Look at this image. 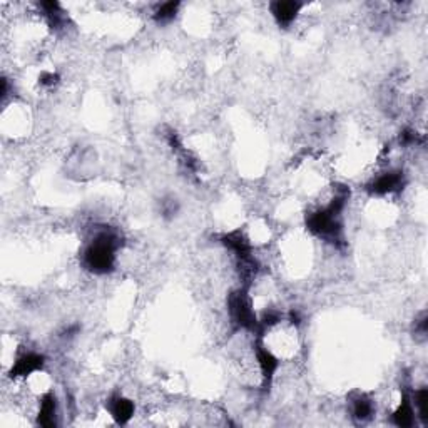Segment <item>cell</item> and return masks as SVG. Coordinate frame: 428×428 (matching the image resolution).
<instances>
[{"mask_svg": "<svg viewBox=\"0 0 428 428\" xmlns=\"http://www.w3.org/2000/svg\"><path fill=\"white\" fill-rule=\"evenodd\" d=\"M350 199V189L340 186L335 196L325 208H318L306 214V230L316 238L333 243L343 241V211Z\"/></svg>", "mask_w": 428, "mask_h": 428, "instance_id": "obj_1", "label": "cell"}, {"mask_svg": "<svg viewBox=\"0 0 428 428\" xmlns=\"http://www.w3.org/2000/svg\"><path fill=\"white\" fill-rule=\"evenodd\" d=\"M121 246V236L114 230L104 228L92 238L82 253V265L94 275H107L116 266V253Z\"/></svg>", "mask_w": 428, "mask_h": 428, "instance_id": "obj_2", "label": "cell"}, {"mask_svg": "<svg viewBox=\"0 0 428 428\" xmlns=\"http://www.w3.org/2000/svg\"><path fill=\"white\" fill-rule=\"evenodd\" d=\"M228 313H230L231 323L240 330H248V332H256L260 328L258 316L253 308V301L248 295L246 286H241L235 291H231L228 296Z\"/></svg>", "mask_w": 428, "mask_h": 428, "instance_id": "obj_3", "label": "cell"}, {"mask_svg": "<svg viewBox=\"0 0 428 428\" xmlns=\"http://www.w3.org/2000/svg\"><path fill=\"white\" fill-rule=\"evenodd\" d=\"M405 183L403 171H387L374 178L367 186V191L373 196H387V194L402 191Z\"/></svg>", "mask_w": 428, "mask_h": 428, "instance_id": "obj_4", "label": "cell"}, {"mask_svg": "<svg viewBox=\"0 0 428 428\" xmlns=\"http://www.w3.org/2000/svg\"><path fill=\"white\" fill-rule=\"evenodd\" d=\"M255 357L256 363L260 367L263 388H270L275 380V374L280 368V360L275 357L271 350H268L260 340L255 343Z\"/></svg>", "mask_w": 428, "mask_h": 428, "instance_id": "obj_5", "label": "cell"}, {"mask_svg": "<svg viewBox=\"0 0 428 428\" xmlns=\"http://www.w3.org/2000/svg\"><path fill=\"white\" fill-rule=\"evenodd\" d=\"M44 367H46V357L44 355L36 352H26L16 358L9 374H11L12 380H19V378H27L34 373L42 372Z\"/></svg>", "mask_w": 428, "mask_h": 428, "instance_id": "obj_6", "label": "cell"}, {"mask_svg": "<svg viewBox=\"0 0 428 428\" xmlns=\"http://www.w3.org/2000/svg\"><path fill=\"white\" fill-rule=\"evenodd\" d=\"M221 243L225 245L226 250H230L233 255L236 256L238 263L250 261L255 258V255H253V246H251L250 240H248V238L243 235L240 230L228 233V235L221 238Z\"/></svg>", "mask_w": 428, "mask_h": 428, "instance_id": "obj_7", "label": "cell"}, {"mask_svg": "<svg viewBox=\"0 0 428 428\" xmlns=\"http://www.w3.org/2000/svg\"><path fill=\"white\" fill-rule=\"evenodd\" d=\"M301 9H303V4L295 2V0H276L270 6L276 24L283 29H288L296 21Z\"/></svg>", "mask_w": 428, "mask_h": 428, "instance_id": "obj_8", "label": "cell"}, {"mask_svg": "<svg viewBox=\"0 0 428 428\" xmlns=\"http://www.w3.org/2000/svg\"><path fill=\"white\" fill-rule=\"evenodd\" d=\"M107 410H109L111 417L114 418L116 423L126 425V423L134 417L136 405L133 400H129V398H126L124 395L116 393V395L111 397L109 402H107Z\"/></svg>", "mask_w": 428, "mask_h": 428, "instance_id": "obj_9", "label": "cell"}, {"mask_svg": "<svg viewBox=\"0 0 428 428\" xmlns=\"http://www.w3.org/2000/svg\"><path fill=\"white\" fill-rule=\"evenodd\" d=\"M392 420L397 427H400V428H410L415 425L417 413H415V407H413L410 393H407V392L402 393L400 405H398L397 410L393 412Z\"/></svg>", "mask_w": 428, "mask_h": 428, "instance_id": "obj_10", "label": "cell"}, {"mask_svg": "<svg viewBox=\"0 0 428 428\" xmlns=\"http://www.w3.org/2000/svg\"><path fill=\"white\" fill-rule=\"evenodd\" d=\"M57 398L52 392L46 393L41 398L39 403V412H37V423L42 427H56L57 425Z\"/></svg>", "mask_w": 428, "mask_h": 428, "instance_id": "obj_11", "label": "cell"}, {"mask_svg": "<svg viewBox=\"0 0 428 428\" xmlns=\"http://www.w3.org/2000/svg\"><path fill=\"white\" fill-rule=\"evenodd\" d=\"M350 410H352V417L360 423L372 420L374 415L373 400L365 393H355L350 398Z\"/></svg>", "mask_w": 428, "mask_h": 428, "instance_id": "obj_12", "label": "cell"}, {"mask_svg": "<svg viewBox=\"0 0 428 428\" xmlns=\"http://www.w3.org/2000/svg\"><path fill=\"white\" fill-rule=\"evenodd\" d=\"M41 9L47 19L49 26L52 29H61L62 24L66 22L64 12H62L59 2H41Z\"/></svg>", "mask_w": 428, "mask_h": 428, "instance_id": "obj_13", "label": "cell"}, {"mask_svg": "<svg viewBox=\"0 0 428 428\" xmlns=\"http://www.w3.org/2000/svg\"><path fill=\"white\" fill-rule=\"evenodd\" d=\"M412 402L413 407H415V413L417 418L425 423L428 420V388L427 387H420L415 393L412 395Z\"/></svg>", "mask_w": 428, "mask_h": 428, "instance_id": "obj_14", "label": "cell"}, {"mask_svg": "<svg viewBox=\"0 0 428 428\" xmlns=\"http://www.w3.org/2000/svg\"><path fill=\"white\" fill-rule=\"evenodd\" d=\"M178 11H179V2H164L156 7L153 19L158 24H169L174 21Z\"/></svg>", "mask_w": 428, "mask_h": 428, "instance_id": "obj_15", "label": "cell"}, {"mask_svg": "<svg viewBox=\"0 0 428 428\" xmlns=\"http://www.w3.org/2000/svg\"><path fill=\"white\" fill-rule=\"evenodd\" d=\"M178 201L176 199H163L160 201V213H163V216L166 218H173L174 214L178 213Z\"/></svg>", "mask_w": 428, "mask_h": 428, "instance_id": "obj_16", "label": "cell"}, {"mask_svg": "<svg viewBox=\"0 0 428 428\" xmlns=\"http://www.w3.org/2000/svg\"><path fill=\"white\" fill-rule=\"evenodd\" d=\"M59 82V76L54 74V72H44V74L39 77V84L44 87H54Z\"/></svg>", "mask_w": 428, "mask_h": 428, "instance_id": "obj_17", "label": "cell"}]
</instances>
